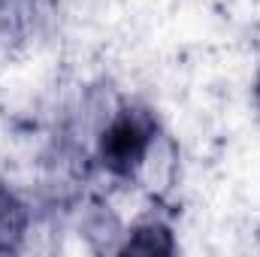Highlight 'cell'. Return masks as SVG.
I'll return each instance as SVG.
<instances>
[{
	"instance_id": "cell-1",
	"label": "cell",
	"mask_w": 260,
	"mask_h": 257,
	"mask_svg": "<svg viewBox=\"0 0 260 257\" xmlns=\"http://www.w3.org/2000/svg\"><path fill=\"white\" fill-rule=\"evenodd\" d=\"M151 136H154V121L145 112L124 109L103 130V139H100L103 167L115 176H130L142 164V157L148 154Z\"/></svg>"
},
{
	"instance_id": "cell-2",
	"label": "cell",
	"mask_w": 260,
	"mask_h": 257,
	"mask_svg": "<svg viewBox=\"0 0 260 257\" xmlns=\"http://www.w3.org/2000/svg\"><path fill=\"white\" fill-rule=\"evenodd\" d=\"M254 97H257V106H260V76H257V85H254Z\"/></svg>"
}]
</instances>
